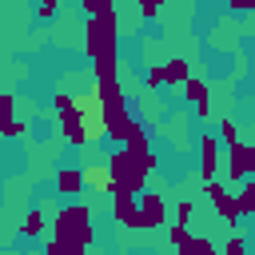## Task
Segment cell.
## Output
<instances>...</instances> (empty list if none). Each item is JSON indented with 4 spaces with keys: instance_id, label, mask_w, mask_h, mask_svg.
<instances>
[{
    "instance_id": "25",
    "label": "cell",
    "mask_w": 255,
    "mask_h": 255,
    "mask_svg": "<svg viewBox=\"0 0 255 255\" xmlns=\"http://www.w3.org/2000/svg\"><path fill=\"white\" fill-rule=\"evenodd\" d=\"M135 4H139V16H143V20H155L159 8H163V0H135Z\"/></svg>"
},
{
    "instance_id": "8",
    "label": "cell",
    "mask_w": 255,
    "mask_h": 255,
    "mask_svg": "<svg viewBox=\"0 0 255 255\" xmlns=\"http://www.w3.org/2000/svg\"><path fill=\"white\" fill-rule=\"evenodd\" d=\"M199 175L207 183H215V175H219V131L199 135Z\"/></svg>"
},
{
    "instance_id": "32",
    "label": "cell",
    "mask_w": 255,
    "mask_h": 255,
    "mask_svg": "<svg viewBox=\"0 0 255 255\" xmlns=\"http://www.w3.org/2000/svg\"><path fill=\"white\" fill-rule=\"evenodd\" d=\"M36 4H40V0H36Z\"/></svg>"
},
{
    "instance_id": "21",
    "label": "cell",
    "mask_w": 255,
    "mask_h": 255,
    "mask_svg": "<svg viewBox=\"0 0 255 255\" xmlns=\"http://www.w3.org/2000/svg\"><path fill=\"white\" fill-rule=\"evenodd\" d=\"M80 4V12L84 16H104V12H116L112 8V0H76Z\"/></svg>"
},
{
    "instance_id": "23",
    "label": "cell",
    "mask_w": 255,
    "mask_h": 255,
    "mask_svg": "<svg viewBox=\"0 0 255 255\" xmlns=\"http://www.w3.org/2000/svg\"><path fill=\"white\" fill-rule=\"evenodd\" d=\"M56 12H60V0H40L36 4V20H44V24L56 20Z\"/></svg>"
},
{
    "instance_id": "26",
    "label": "cell",
    "mask_w": 255,
    "mask_h": 255,
    "mask_svg": "<svg viewBox=\"0 0 255 255\" xmlns=\"http://www.w3.org/2000/svg\"><path fill=\"white\" fill-rule=\"evenodd\" d=\"M12 108H16V100H12V96H0V124H12V120H16Z\"/></svg>"
},
{
    "instance_id": "3",
    "label": "cell",
    "mask_w": 255,
    "mask_h": 255,
    "mask_svg": "<svg viewBox=\"0 0 255 255\" xmlns=\"http://www.w3.org/2000/svg\"><path fill=\"white\" fill-rule=\"evenodd\" d=\"M52 235L60 243H72V247H92L96 239V227H92V207L88 203H64L52 219Z\"/></svg>"
},
{
    "instance_id": "2",
    "label": "cell",
    "mask_w": 255,
    "mask_h": 255,
    "mask_svg": "<svg viewBox=\"0 0 255 255\" xmlns=\"http://www.w3.org/2000/svg\"><path fill=\"white\" fill-rule=\"evenodd\" d=\"M108 167H112V179H116L120 191H135V195H143V183H147L151 171H155V151L135 155V151H128V147H116L112 159H108Z\"/></svg>"
},
{
    "instance_id": "7",
    "label": "cell",
    "mask_w": 255,
    "mask_h": 255,
    "mask_svg": "<svg viewBox=\"0 0 255 255\" xmlns=\"http://www.w3.org/2000/svg\"><path fill=\"white\" fill-rule=\"evenodd\" d=\"M207 199H211V207H215V215H219L223 223L239 227L243 211H239V195H235V191H227L223 183H207Z\"/></svg>"
},
{
    "instance_id": "12",
    "label": "cell",
    "mask_w": 255,
    "mask_h": 255,
    "mask_svg": "<svg viewBox=\"0 0 255 255\" xmlns=\"http://www.w3.org/2000/svg\"><path fill=\"white\" fill-rule=\"evenodd\" d=\"M96 88H100V96H104V108H108V116H120V112H128V96H124L120 80H96Z\"/></svg>"
},
{
    "instance_id": "20",
    "label": "cell",
    "mask_w": 255,
    "mask_h": 255,
    "mask_svg": "<svg viewBox=\"0 0 255 255\" xmlns=\"http://www.w3.org/2000/svg\"><path fill=\"white\" fill-rule=\"evenodd\" d=\"M219 139H223L227 147H231V143H239V124H235L231 116H223V120H219Z\"/></svg>"
},
{
    "instance_id": "14",
    "label": "cell",
    "mask_w": 255,
    "mask_h": 255,
    "mask_svg": "<svg viewBox=\"0 0 255 255\" xmlns=\"http://www.w3.org/2000/svg\"><path fill=\"white\" fill-rule=\"evenodd\" d=\"M88 183H84V167H60L56 171V191L60 195H80Z\"/></svg>"
},
{
    "instance_id": "16",
    "label": "cell",
    "mask_w": 255,
    "mask_h": 255,
    "mask_svg": "<svg viewBox=\"0 0 255 255\" xmlns=\"http://www.w3.org/2000/svg\"><path fill=\"white\" fill-rule=\"evenodd\" d=\"M128 151H135V155H147L151 151V135H147V128L139 124V120H131V131H128V143H124Z\"/></svg>"
},
{
    "instance_id": "10",
    "label": "cell",
    "mask_w": 255,
    "mask_h": 255,
    "mask_svg": "<svg viewBox=\"0 0 255 255\" xmlns=\"http://www.w3.org/2000/svg\"><path fill=\"white\" fill-rule=\"evenodd\" d=\"M139 215H143V231L167 223V199H163L159 191H143V195H139Z\"/></svg>"
},
{
    "instance_id": "28",
    "label": "cell",
    "mask_w": 255,
    "mask_h": 255,
    "mask_svg": "<svg viewBox=\"0 0 255 255\" xmlns=\"http://www.w3.org/2000/svg\"><path fill=\"white\" fill-rule=\"evenodd\" d=\"M223 255H251V251H247V243H243V235H235V239H227V247H223Z\"/></svg>"
},
{
    "instance_id": "29",
    "label": "cell",
    "mask_w": 255,
    "mask_h": 255,
    "mask_svg": "<svg viewBox=\"0 0 255 255\" xmlns=\"http://www.w3.org/2000/svg\"><path fill=\"white\" fill-rule=\"evenodd\" d=\"M191 219V199H179L175 203V223H187Z\"/></svg>"
},
{
    "instance_id": "13",
    "label": "cell",
    "mask_w": 255,
    "mask_h": 255,
    "mask_svg": "<svg viewBox=\"0 0 255 255\" xmlns=\"http://www.w3.org/2000/svg\"><path fill=\"white\" fill-rule=\"evenodd\" d=\"M84 183L92 191H116V179H112V167L108 163H88L84 167Z\"/></svg>"
},
{
    "instance_id": "31",
    "label": "cell",
    "mask_w": 255,
    "mask_h": 255,
    "mask_svg": "<svg viewBox=\"0 0 255 255\" xmlns=\"http://www.w3.org/2000/svg\"><path fill=\"white\" fill-rule=\"evenodd\" d=\"M251 175H255V139H251Z\"/></svg>"
},
{
    "instance_id": "9",
    "label": "cell",
    "mask_w": 255,
    "mask_h": 255,
    "mask_svg": "<svg viewBox=\"0 0 255 255\" xmlns=\"http://www.w3.org/2000/svg\"><path fill=\"white\" fill-rule=\"evenodd\" d=\"M227 179L231 183H247L251 179V143H231L227 147Z\"/></svg>"
},
{
    "instance_id": "11",
    "label": "cell",
    "mask_w": 255,
    "mask_h": 255,
    "mask_svg": "<svg viewBox=\"0 0 255 255\" xmlns=\"http://www.w3.org/2000/svg\"><path fill=\"white\" fill-rule=\"evenodd\" d=\"M183 96H187V104H195V116L199 120H207L211 116V88H207V80H199V76H191L187 84H183Z\"/></svg>"
},
{
    "instance_id": "17",
    "label": "cell",
    "mask_w": 255,
    "mask_h": 255,
    "mask_svg": "<svg viewBox=\"0 0 255 255\" xmlns=\"http://www.w3.org/2000/svg\"><path fill=\"white\" fill-rule=\"evenodd\" d=\"M44 219H48V207H32V211L24 215V223H20V235H28V239L44 235Z\"/></svg>"
},
{
    "instance_id": "19",
    "label": "cell",
    "mask_w": 255,
    "mask_h": 255,
    "mask_svg": "<svg viewBox=\"0 0 255 255\" xmlns=\"http://www.w3.org/2000/svg\"><path fill=\"white\" fill-rule=\"evenodd\" d=\"M235 195H239V211H243V215H255V175H251Z\"/></svg>"
},
{
    "instance_id": "15",
    "label": "cell",
    "mask_w": 255,
    "mask_h": 255,
    "mask_svg": "<svg viewBox=\"0 0 255 255\" xmlns=\"http://www.w3.org/2000/svg\"><path fill=\"white\" fill-rule=\"evenodd\" d=\"M163 80H167L171 88H183V84L191 80V64H187L183 56H171V60L163 64Z\"/></svg>"
},
{
    "instance_id": "18",
    "label": "cell",
    "mask_w": 255,
    "mask_h": 255,
    "mask_svg": "<svg viewBox=\"0 0 255 255\" xmlns=\"http://www.w3.org/2000/svg\"><path fill=\"white\" fill-rule=\"evenodd\" d=\"M175 255H219V251H215V243L207 235H191L183 247H175Z\"/></svg>"
},
{
    "instance_id": "4",
    "label": "cell",
    "mask_w": 255,
    "mask_h": 255,
    "mask_svg": "<svg viewBox=\"0 0 255 255\" xmlns=\"http://www.w3.org/2000/svg\"><path fill=\"white\" fill-rule=\"evenodd\" d=\"M56 120H60V135H64V143H72V147H88V143H92L72 92H56Z\"/></svg>"
},
{
    "instance_id": "27",
    "label": "cell",
    "mask_w": 255,
    "mask_h": 255,
    "mask_svg": "<svg viewBox=\"0 0 255 255\" xmlns=\"http://www.w3.org/2000/svg\"><path fill=\"white\" fill-rule=\"evenodd\" d=\"M0 135H4V139H20V135H24V124H20V120H12V124H0Z\"/></svg>"
},
{
    "instance_id": "22",
    "label": "cell",
    "mask_w": 255,
    "mask_h": 255,
    "mask_svg": "<svg viewBox=\"0 0 255 255\" xmlns=\"http://www.w3.org/2000/svg\"><path fill=\"white\" fill-rule=\"evenodd\" d=\"M167 239H171V247H183V243L191 239V231H187V223H171V227H167Z\"/></svg>"
},
{
    "instance_id": "24",
    "label": "cell",
    "mask_w": 255,
    "mask_h": 255,
    "mask_svg": "<svg viewBox=\"0 0 255 255\" xmlns=\"http://www.w3.org/2000/svg\"><path fill=\"white\" fill-rule=\"evenodd\" d=\"M159 84H167V80H163V64H151L147 76H143V88L151 92V88H159Z\"/></svg>"
},
{
    "instance_id": "6",
    "label": "cell",
    "mask_w": 255,
    "mask_h": 255,
    "mask_svg": "<svg viewBox=\"0 0 255 255\" xmlns=\"http://www.w3.org/2000/svg\"><path fill=\"white\" fill-rule=\"evenodd\" d=\"M112 219L116 223H124V227H135V231H143V215H139V195L135 191H112Z\"/></svg>"
},
{
    "instance_id": "30",
    "label": "cell",
    "mask_w": 255,
    "mask_h": 255,
    "mask_svg": "<svg viewBox=\"0 0 255 255\" xmlns=\"http://www.w3.org/2000/svg\"><path fill=\"white\" fill-rule=\"evenodd\" d=\"M231 12H255V0H227Z\"/></svg>"
},
{
    "instance_id": "1",
    "label": "cell",
    "mask_w": 255,
    "mask_h": 255,
    "mask_svg": "<svg viewBox=\"0 0 255 255\" xmlns=\"http://www.w3.org/2000/svg\"><path fill=\"white\" fill-rule=\"evenodd\" d=\"M84 56L92 60L96 80H120V16H84Z\"/></svg>"
},
{
    "instance_id": "5",
    "label": "cell",
    "mask_w": 255,
    "mask_h": 255,
    "mask_svg": "<svg viewBox=\"0 0 255 255\" xmlns=\"http://www.w3.org/2000/svg\"><path fill=\"white\" fill-rule=\"evenodd\" d=\"M76 108H80V116H84L88 139H104V135H108V108H104V96H100L96 80H92V88H88V92H80V96H76Z\"/></svg>"
}]
</instances>
